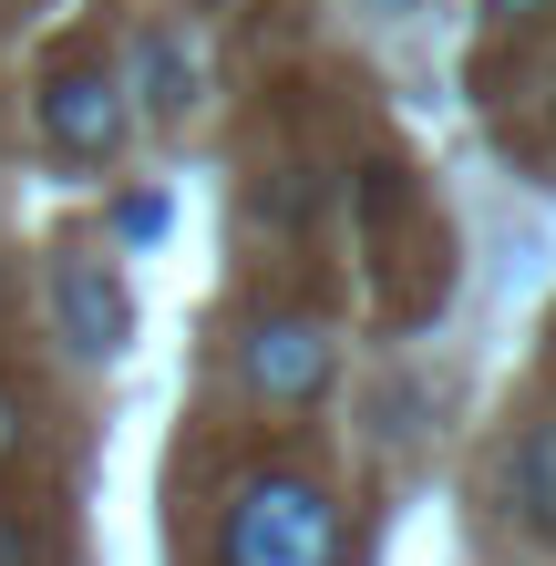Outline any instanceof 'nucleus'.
<instances>
[{"mask_svg":"<svg viewBox=\"0 0 556 566\" xmlns=\"http://www.w3.org/2000/svg\"><path fill=\"white\" fill-rule=\"evenodd\" d=\"M217 566H340V505L310 474H258L217 525Z\"/></svg>","mask_w":556,"mask_h":566,"instance_id":"1","label":"nucleus"},{"mask_svg":"<svg viewBox=\"0 0 556 566\" xmlns=\"http://www.w3.org/2000/svg\"><path fill=\"white\" fill-rule=\"evenodd\" d=\"M42 135L62 155H114L124 145V83L104 73V62H62V73L42 83Z\"/></svg>","mask_w":556,"mask_h":566,"instance_id":"2","label":"nucleus"},{"mask_svg":"<svg viewBox=\"0 0 556 566\" xmlns=\"http://www.w3.org/2000/svg\"><path fill=\"white\" fill-rule=\"evenodd\" d=\"M248 381L269 402H319L331 391V329L319 319H258L248 329Z\"/></svg>","mask_w":556,"mask_h":566,"instance_id":"3","label":"nucleus"},{"mask_svg":"<svg viewBox=\"0 0 556 566\" xmlns=\"http://www.w3.org/2000/svg\"><path fill=\"white\" fill-rule=\"evenodd\" d=\"M52 310H62V340H73L83 360L124 350V329H135V298L114 289V269H93V258H62L52 269Z\"/></svg>","mask_w":556,"mask_h":566,"instance_id":"4","label":"nucleus"},{"mask_svg":"<svg viewBox=\"0 0 556 566\" xmlns=\"http://www.w3.org/2000/svg\"><path fill=\"white\" fill-rule=\"evenodd\" d=\"M505 494H515V515H526L536 536H556V422H536L526 443H515V463H505Z\"/></svg>","mask_w":556,"mask_h":566,"instance_id":"5","label":"nucleus"},{"mask_svg":"<svg viewBox=\"0 0 556 566\" xmlns=\"http://www.w3.org/2000/svg\"><path fill=\"white\" fill-rule=\"evenodd\" d=\"M135 83H145V114H186V104H196V52L176 42V31H145Z\"/></svg>","mask_w":556,"mask_h":566,"instance_id":"6","label":"nucleus"},{"mask_svg":"<svg viewBox=\"0 0 556 566\" xmlns=\"http://www.w3.org/2000/svg\"><path fill=\"white\" fill-rule=\"evenodd\" d=\"M0 566H52V546H42V525H31L21 505H0Z\"/></svg>","mask_w":556,"mask_h":566,"instance_id":"7","label":"nucleus"},{"mask_svg":"<svg viewBox=\"0 0 556 566\" xmlns=\"http://www.w3.org/2000/svg\"><path fill=\"white\" fill-rule=\"evenodd\" d=\"M11 453H21V391L0 381V463H11Z\"/></svg>","mask_w":556,"mask_h":566,"instance_id":"8","label":"nucleus"},{"mask_svg":"<svg viewBox=\"0 0 556 566\" xmlns=\"http://www.w3.org/2000/svg\"><path fill=\"white\" fill-rule=\"evenodd\" d=\"M484 11H505V21H536V11H556V0H484Z\"/></svg>","mask_w":556,"mask_h":566,"instance_id":"9","label":"nucleus"}]
</instances>
